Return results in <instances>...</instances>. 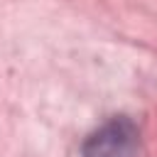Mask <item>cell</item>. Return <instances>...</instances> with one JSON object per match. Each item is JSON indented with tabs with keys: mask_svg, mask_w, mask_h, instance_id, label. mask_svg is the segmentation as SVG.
<instances>
[{
	"mask_svg": "<svg viewBox=\"0 0 157 157\" xmlns=\"http://www.w3.org/2000/svg\"><path fill=\"white\" fill-rule=\"evenodd\" d=\"M135 155H137V128L125 115L103 123L86 137L81 147V157H135Z\"/></svg>",
	"mask_w": 157,
	"mask_h": 157,
	"instance_id": "obj_1",
	"label": "cell"
}]
</instances>
